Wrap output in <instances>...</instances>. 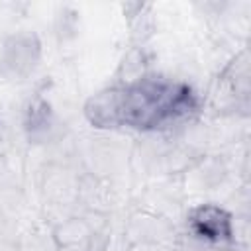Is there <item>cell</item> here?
Wrapping results in <instances>:
<instances>
[{"label":"cell","instance_id":"cell-1","mask_svg":"<svg viewBox=\"0 0 251 251\" xmlns=\"http://www.w3.org/2000/svg\"><path fill=\"white\" fill-rule=\"evenodd\" d=\"M194 108L192 90L178 82L145 78L135 84L100 94L88 106V116L98 126L161 127Z\"/></svg>","mask_w":251,"mask_h":251},{"label":"cell","instance_id":"cell-2","mask_svg":"<svg viewBox=\"0 0 251 251\" xmlns=\"http://www.w3.org/2000/svg\"><path fill=\"white\" fill-rule=\"evenodd\" d=\"M192 226L198 231V235H202L206 239L218 241V239H227L231 235L229 218L222 210L212 208V206L200 208L192 218Z\"/></svg>","mask_w":251,"mask_h":251}]
</instances>
